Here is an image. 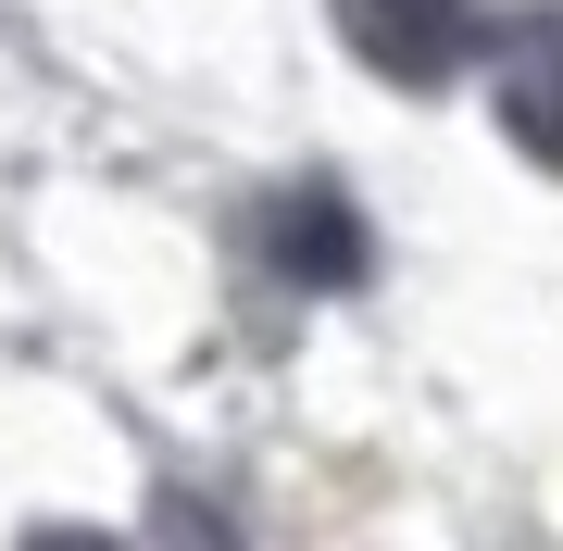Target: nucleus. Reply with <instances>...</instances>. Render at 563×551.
I'll return each mask as SVG.
<instances>
[{
    "mask_svg": "<svg viewBox=\"0 0 563 551\" xmlns=\"http://www.w3.org/2000/svg\"><path fill=\"white\" fill-rule=\"evenodd\" d=\"M339 38L388 88H451L476 63V0H339Z\"/></svg>",
    "mask_w": 563,
    "mask_h": 551,
    "instance_id": "1",
    "label": "nucleus"
},
{
    "mask_svg": "<svg viewBox=\"0 0 563 551\" xmlns=\"http://www.w3.org/2000/svg\"><path fill=\"white\" fill-rule=\"evenodd\" d=\"M263 251H276V276L288 288H363V213L339 201V188H288L276 213H263Z\"/></svg>",
    "mask_w": 563,
    "mask_h": 551,
    "instance_id": "2",
    "label": "nucleus"
},
{
    "mask_svg": "<svg viewBox=\"0 0 563 551\" xmlns=\"http://www.w3.org/2000/svg\"><path fill=\"white\" fill-rule=\"evenodd\" d=\"M501 113H514V139L539 151V164H563V25H539V38L514 51V76H501Z\"/></svg>",
    "mask_w": 563,
    "mask_h": 551,
    "instance_id": "3",
    "label": "nucleus"
}]
</instances>
